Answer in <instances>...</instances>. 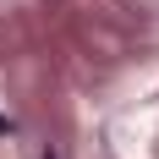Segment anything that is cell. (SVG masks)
I'll list each match as a JSON object with an SVG mask.
<instances>
[{
  "label": "cell",
  "instance_id": "6da1fadb",
  "mask_svg": "<svg viewBox=\"0 0 159 159\" xmlns=\"http://www.w3.org/2000/svg\"><path fill=\"white\" fill-rule=\"evenodd\" d=\"M6 132H11V121H6V115H0V137H6Z\"/></svg>",
  "mask_w": 159,
  "mask_h": 159
}]
</instances>
